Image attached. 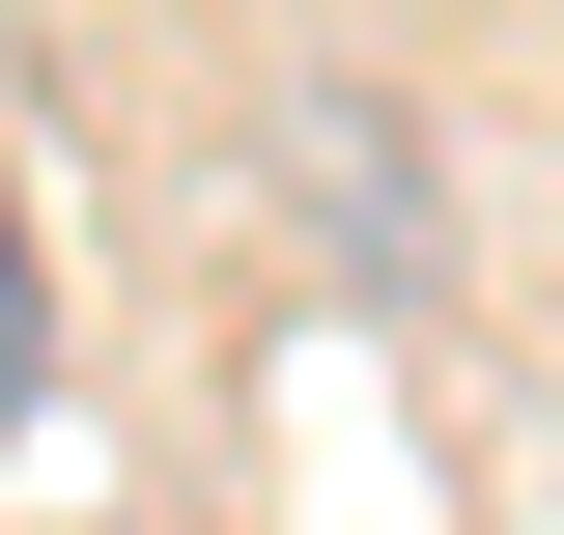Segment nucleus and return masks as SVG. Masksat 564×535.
I'll use <instances>...</instances> for the list:
<instances>
[{
	"instance_id": "f257e3e1",
	"label": "nucleus",
	"mask_w": 564,
	"mask_h": 535,
	"mask_svg": "<svg viewBox=\"0 0 564 535\" xmlns=\"http://www.w3.org/2000/svg\"><path fill=\"white\" fill-rule=\"evenodd\" d=\"M29 367H57V282H29V198H0V423H29Z\"/></svg>"
}]
</instances>
